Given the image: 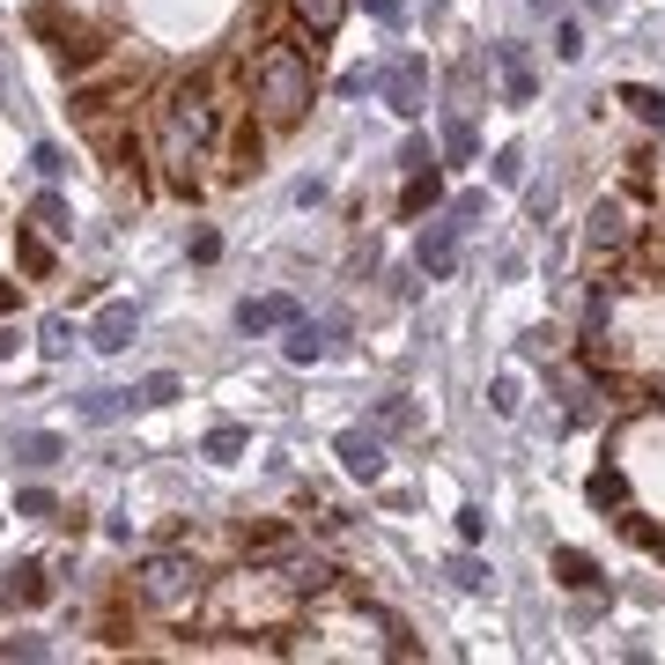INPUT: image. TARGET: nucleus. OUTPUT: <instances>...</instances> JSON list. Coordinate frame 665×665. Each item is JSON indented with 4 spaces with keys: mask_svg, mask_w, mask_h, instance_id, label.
<instances>
[{
    "mask_svg": "<svg viewBox=\"0 0 665 665\" xmlns=\"http://www.w3.org/2000/svg\"><path fill=\"white\" fill-rule=\"evenodd\" d=\"M215 141V104H207V82L185 74L171 97H163V126H155V148H163V171L171 185H193V163Z\"/></svg>",
    "mask_w": 665,
    "mask_h": 665,
    "instance_id": "nucleus-1",
    "label": "nucleus"
},
{
    "mask_svg": "<svg viewBox=\"0 0 665 665\" xmlns=\"http://www.w3.org/2000/svg\"><path fill=\"white\" fill-rule=\"evenodd\" d=\"M311 60L289 45V37H267V52H259V67H251V97H259V119L267 126H296L303 111H311Z\"/></svg>",
    "mask_w": 665,
    "mask_h": 665,
    "instance_id": "nucleus-2",
    "label": "nucleus"
},
{
    "mask_svg": "<svg viewBox=\"0 0 665 665\" xmlns=\"http://www.w3.org/2000/svg\"><path fill=\"white\" fill-rule=\"evenodd\" d=\"M133 599H141L148 614H185L200 599V562L185 555V547H155V555H141V569H133Z\"/></svg>",
    "mask_w": 665,
    "mask_h": 665,
    "instance_id": "nucleus-3",
    "label": "nucleus"
},
{
    "mask_svg": "<svg viewBox=\"0 0 665 665\" xmlns=\"http://www.w3.org/2000/svg\"><path fill=\"white\" fill-rule=\"evenodd\" d=\"M473 222L459 215V207H443V222H429L421 229V245H415V267L429 273V281H451V267H459V237H466Z\"/></svg>",
    "mask_w": 665,
    "mask_h": 665,
    "instance_id": "nucleus-4",
    "label": "nucleus"
},
{
    "mask_svg": "<svg viewBox=\"0 0 665 665\" xmlns=\"http://www.w3.org/2000/svg\"><path fill=\"white\" fill-rule=\"evenodd\" d=\"M584 251L591 259H621V251H636V215L621 207V200H599L584 222Z\"/></svg>",
    "mask_w": 665,
    "mask_h": 665,
    "instance_id": "nucleus-5",
    "label": "nucleus"
},
{
    "mask_svg": "<svg viewBox=\"0 0 665 665\" xmlns=\"http://www.w3.org/2000/svg\"><path fill=\"white\" fill-rule=\"evenodd\" d=\"M377 97L393 104L399 119H421V104H429V67H421V60H393V67L377 74Z\"/></svg>",
    "mask_w": 665,
    "mask_h": 665,
    "instance_id": "nucleus-6",
    "label": "nucleus"
},
{
    "mask_svg": "<svg viewBox=\"0 0 665 665\" xmlns=\"http://www.w3.org/2000/svg\"><path fill=\"white\" fill-rule=\"evenodd\" d=\"M133 333H141V311H133L126 296H111L97 319H89V347H97V355H119V347H133Z\"/></svg>",
    "mask_w": 665,
    "mask_h": 665,
    "instance_id": "nucleus-7",
    "label": "nucleus"
},
{
    "mask_svg": "<svg viewBox=\"0 0 665 665\" xmlns=\"http://www.w3.org/2000/svg\"><path fill=\"white\" fill-rule=\"evenodd\" d=\"M296 319H303L296 296H245V303H237V325H245V333H289Z\"/></svg>",
    "mask_w": 665,
    "mask_h": 665,
    "instance_id": "nucleus-8",
    "label": "nucleus"
},
{
    "mask_svg": "<svg viewBox=\"0 0 665 665\" xmlns=\"http://www.w3.org/2000/svg\"><path fill=\"white\" fill-rule=\"evenodd\" d=\"M333 451H341V466L355 473V481H377V473H385V437H369V429H341Z\"/></svg>",
    "mask_w": 665,
    "mask_h": 665,
    "instance_id": "nucleus-9",
    "label": "nucleus"
},
{
    "mask_svg": "<svg viewBox=\"0 0 665 665\" xmlns=\"http://www.w3.org/2000/svg\"><path fill=\"white\" fill-rule=\"evenodd\" d=\"M281 577H289L296 599H325L333 591V562H319V555H289L281 547Z\"/></svg>",
    "mask_w": 665,
    "mask_h": 665,
    "instance_id": "nucleus-10",
    "label": "nucleus"
},
{
    "mask_svg": "<svg viewBox=\"0 0 665 665\" xmlns=\"http://www.w3.org/2000/svg\"><path fill=\"white\" fill-rule=\"evenodd\" d=\"M0 599H8V607H45V599H52L45 562H15V569H8V584H0Z\"/></svg>",
    "mask_w": 665,
    "mask_h": 665,
    "instance_id": "nucleus-11",
    "label": "nucleus"
},
{
    "mask_svg": "<svg viewBox=\"0 0 665 665\" xmlns=\"http://www.w3.org/2000/svg\"><path fill=\"white\" fill-rule=\"evenodd\" d=\"M495 67H503V97L533 104V60H525V45H495Z\"/></svg>",
    "mask_w": 665,
    "mask_h": 665,
    "instance_id": "nucleus-12",
    "label": "nucleus"
},
{
    "mask_svg": "<svg viewBox=\"0 0 665 665\" xmlns=\"http://www.w3.org/2000/svg\"><path fill=\"white\" fill-rule=\"evenodd\" d=\"M443 200V178H437V163H421V171H407V193H399V215L415 222V215H429Z\"/></svg>",
    "mask_w": 665,
    "mask_h": 665,
    "instance_id": "nucleus-13",
    "label": "nucleus"
},
{
    "mask_svg": "<svg viewBox=\"0 0 665 665\" xmlns=\"http://www.w3.org/2000/svg\"><path fill=\"white\" fill-rule=\"evenodd\" d=\"M584 495H591V511H629V473H621L614 459H607V466H599V473L584 481Z\"/></svg>",
    "mask_w": 665,
    "mask_h": 665,
    "instance_id": "nucleus-14",
    "label": "nucleus"
},
{
    "mask_svg": "<svg viewBox=\"0 0 665 665\" xmlns=\"http://www.w3.org/2000/svg\"><path fill=\"white\" fill-rule=\"evenodd\" d=\"M289 15L311 30V37H333V30H341V15H347V0H289Z\"/></svg>",
    "mask_w": 665,
    "mask_h": 665,
    "instance_id": "nucleus-15",
    "label": "nucleus"
},
{
    "mask_svg": "<svg viewBox=\"0 0 665 665\" xmlns=\"http://www.w3.org/2000/svg\"><path fill=\"white\" fill-rule=\"evenodd\" d=\"M555 577H562L569 591H591L599 584V562H591L584 547H555Z\"/></svg>",
    "mask_w": 665,
    "mask_h": 665,
    "instance_id": "nucleus-16",
    "label": "nucleus"
},
{
    "mask_svg": "<svg viewBox=\"0 0 665 665\" xmlns=\"http://www.w3.org/2000/svg\"><path fill=\"white\" fill-rule=\"evenodd\" d=\"M281 355H289V363H319V355H325V325L296 319V325H289V341H281Z\"/></svg>",
    "mask_w": 665,
    "mask_h": 665,
    "instance_id": "nucleus-17",
    "label": "nucleus"
},
{
    "mask_svg": "<svg viewBox=\"0 0 665 665\" xmlns=\"http://www.w3.org/2000/svg\"><path fill=\"white\" fill-rule=\"evenodd\" d=\"M245 429H237V421H222V429H207V443H200V459H215V466H229V459H237V451H245Z\"/></svg>",
    "mask_w": 665,
    "mask_h": 665,
    "instance_id": "nucleus-18",
    "label": "nucleus"
},
{
    "mask_svg": "<svg viewBox=\"0 0 665 665\" xmlns=\"http://www.w3.org/2000/svg\"><path fill=\"white\" fill-rule=\"evenodd\" d=\"M126 407H141V393H89L82 399V421H119Z\"/></svg>",
    "mask_w": 665,
    "mask_h": 665,
    "instance_id": "nucleus-19",
    "label": "nucleus"
},
{
    "mask_svg": "<svg viewBox=\"0 0 665 665\" xmlns=\"http://www.w3.org/2000/svg\"><path fill=\"white\" fill-rule=\"evenodd\" d=\"M621 104H629V111H636L643 126H665V97H658V89H643V82H629V89H621Z\"/></svg>",
    "mask_w": 665,
    "mask_h": 665,
    "instance_id": "nucleus-20",
    "label": "nucleus"
},
{
    "mask_svg": "<svg viewBox=\"0 0 665 665\" xmlns=\"http://www.w3.org/2000/svg\"><path fill=\"white\" fill-rule=\"evenodd\" d=\"M443 148H451L459 163H473V148H481V141H473V119H466V111H451V119H443Z\"/></svg>",
    "mask_w": 665,
    "mask_h": 665,
    "instance_id": "nucleus-21",
    "label": "nucleus"
},
{
    "mask_svg": "<svg viewBox=\"0 0 665 665\" xmlns=\"http://www.w3.org/2000/svg\"><path fill=\"white\" fill-rule=\"evenodd\" d=\"M30 222L45 229V237H74V222H67V207H60V193H45L37 207H30Z\"/></svg>",
    "mask_w": 665,
    "mask_h": 665,
    "instance_id": "nucleus-22",
    "label": "nucleus"
},
{
    "mask_svg": "<svg viewBox=\"0 0 665 665\" xmlns=\"http://www.w3.org/2000/svg\"><path fill=\"white\" fill-rule=\"evenodd\" d=\"M15 459H30V466H52V459H60V437L30 429V437H15Z\"/></svg>",
    "mask_w": 665,
    "mask_h": 665,
    "instance_id": "nucleus-23",
    "label": "nucleus"
},
{
    "mask_svg": "<svg viewBox=\"0 0 665 665\" xmlns=\"http://www.w3.org/2000/svg\"><path fill=\"white\" fill-rule=\"evenodd\" d=\"M133 393H141V407H171V399H178V377H171V369H155V377H141V385H133Z\"/></svg>",
    "mask_w": 665,
    "mask_h": 665,
    "instance_id": "nucleus-24",
    "label": "nucleus"
},
{
    "mask_svg": "<svg viewBox=\"0 0 665 665\" xmlns=\"http://www.w3.org/2000/svg\"><path fill=\"white\" fill-rule=\"evenodd\" d=\"M489 407H495V415H517V369H495V385H489Z\"/></svg>",
    "mask_w": 665,
    "mask_h": 665,
    "instance_id": "nucleus-25",
    "label": "nucleus"
},
{
    "mask_svg": "<svg viewBox=\"0 0 665 665\" xmlns=\"http://www.w3.org/2000/svg\"><path fill=\"white\" fill-rule=\"evenodd\" d=\"M15 251H23L30 273H52V245H45V237H30V229H23V237H15Z\"/></svg>",
    "mask_w": 665,
    "mask_h": 665,
    "instance_id": "nucleus-26",
    "label": "nucleus"
},
{
    "mask_svg": "<svg viewBox=\"0 0 665 665\" xmlns=\"http://www.w3.org/2000/svg\"><path fill=\"white\" fill-rule=\"evenodd\" d=\"M555 60H569V67L584 60V30H577V23H562V30H555Z\"/></svg>",
    "mask_w": 665,
    "mask_h": 665,
    "instance_id": "nucleus-27",
    "label": "nucleus"
},
{
    "mask_svg": "<svg viewBox=\"0 0 665 665\" xmlns=\"http://www.w3.org/2000/svg\"><path fill=\"white\" fill-rule=\"evenodd\" d=\"M451 584H459V591H481V584H489V569L473 562V555H459V562H451Z\"/></svg>",
    "mask_w": 665,
    "mask_h": 665,
    "instance_id": "nucleus-28",
    "label": "nucleus"
},
{
    "mask_svg": "<svg viewBox=\"0 0 665 665\" xmlns=\"http://www.w3.org/2000/svg\"><path fill=\"white\" fill-rule=\"evenodd\" d=\"M67 341H74V325H67V319H45V333H37V347H45V355H67Z\"/></svg>",
    "mask_w": 665,
    "mask_h": 665,
    "instance_id": "nucleus-29",
    "label": "nucleus"
},
{
    "mask_svg": "<svg viewBox=\"0 0 665 665\" xmlns=\"http://www.w3.org/2000/svg\"><path fill=\"white\" fill-rule=\"evenodd\" d=\"M15 511H23V517H52L60 503H52V489H23V495H15Z\"/></svg>",
    "mask_w": 665,
    "mask_h": 665,
    "instance_id": "nucleus-30",
    "label": "nucleus"
},
{
    "mask_svg": "<svg viewBox=\"0 0 665 665\" xmlns=\"http://www.w3.org/2000/svg\"><path fill=\"white\" fill-rule=\"evenodd\" d=\"M489 171H495V185H517V178H525V155H517V148H503Z\"/></svg>",
    "mask_w": 665,
    "mask_h": 665,
    "instance_id": "nucleus-31",
    "label": "nucleus"
},
{
    "mask_svg": "<svg viewBox=\"0 0 665 665\" xmlns=\"http://www.w3.org/2000/svg\"><path fill=\"white\" fill-rule=\"evenodd\" d=\"M30 163H37V178H60V171H67V155H60V148H37V155H30Z\"/></svg>",
    "mask_w": 665,
    "mask_h": 665,
    "instance_id": "nucleus-32",
    "label": "nucleus"
},
{
    "mask_svg": "<svg viewBox=\"0 0 665 665\" xmlns=\"http://www.w3.org/2000/svg\"><path fill=\"white\" fill-rule=\"evenodd\" d=\"M481 533H489V517H481V511H459V540L473 547V540H481Z\"/></svg>",
    "mask_w": 665,
    "mask_h": 665,
    "instance_id": "nucleus-33",
    "label": "nucleus"
},
{
    "mask_svg": "<svg viewBox=\"0 0 665 665\" xmlns=\"http://www.w3.org/2000/svg\"><path fill=\"white\" fill-rule=\"evenodd\" d=\"M0 658H45V643L23 636V643H0Z\"/></svg>",
    "mask_w": 665,
    "mask_h": 665,
    "instance_id": "nucleus-34",
    "label": "nucleus"
},
{
    "mask_svg": "<svg viewBox=\"0 0 665 665\" xmlns=\"http://www.w3.org/2000/svg\"><path fill=\"white\" fill-rule=\"evenodd\" d=\"M363 8H369V15H377L385 30H399V0H363Z\"/></svg>",
    "mask_w": 665,
    "mask_h": 665,
    "instance_id": "nucleus-35",
    "label": "nucleus"
},
{
    "mask_svg": "<svg viewBox=\"0 0 665 665\" xmlns=\"http://www.w3.org/2000/svg\"><path fill=\"white\" fill-rule=\"evenodd\" d=\"M8 355H15V325H0V363H8Z\"/></svg>",
    "mask_w": 665,
    "mask_h": 665,
    "instance_id": "nucleus-36",
    "label": "nucleus"
},
{
    "mask_svg": "<svg viewBox=\"0 0 665 665\" xmlns=\"http://www.w3.org/2000/svg\"><path fill=\"white\" fill-rule=\"evenodd\" d=\"M8 303H15V289H0V311H8Z\"/></svg>",
    "mask_w": 665,
    "mask_h": 665,
    "instance_id": "nucleus-37",
    "label": "nucleus"
},
{
    "mask_svg": "<svg viewBox=\"0 0 665 665\" xmlns=\"http://www.w3.org/2000/svg\"><path fill=\"white\" fill-rule=\"evenodd\" d=\"M658 555H665V540H658Z\"/></svg>",
    "mask_w": 665,
    "mask_h": 665,
    "instance_id": "nucleus-38",
    "label": "nucleus"
}]
</instances>
